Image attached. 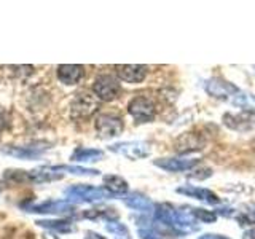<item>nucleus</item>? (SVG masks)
<instances>
[{
    "label": "nucleus",
    "instance_id": "obj_1",
    "mask_svg": "<svg viewBox=\"0 0 255 239\" xmlns=\"http://www.w3.org/2000/svg\"><path fill=\"white\" fill-rule=\"evenodd\" d=\"M99 109V99L90 91H80L74 96L70 102V115L72 118L83 120L90 118Z\"/></svg>",
    "mask_w": 255,
    "mask_h": 239
},
{
    "label": "nucleus",
    "instance_id": "obj_2",
    "mask_svg": "<svg viewBox=\"0 0 255 239\" xmlns=\"http://www.w3.org/2000/svg\"><path fill=\"white\" fill-rule=\"evenodd\" d=\"M128 114L135 123H150L156 117V106L148 96H135L128 104Z\"/></svg>",
    "mask_w": 255,
    "mask_h": 239
},
{
    "label": "nucleus",
    "instance_id": "obj_3",
    "mask_svg": "<svg viewBox=\"0 0 255 239\" xmlns=\"http://www.w3.org/2000/svg\"><path fill=\"white\" fill-rule=\"evenodd\" d=\"M93 94L99 101L112 102L115 101L120 94H122V85H120L118 78L109 74H102L94 80L93 83Z\"/></svg>",
    "mask_w": 255,
    "mask_h": 239
},
{
    "label": "nucleus",
    "instance_id": "obj_4",
    "mask_svg": "<svg viewBox=\"0 0 255 239\" xmlns=\"http://www.w3.org/2000/svg\"><path fill=\"white\" fill-rule=\"evenodd\" d=\"M96 132H98L102 139H112L118 137L125 129V121L122 117L115 114H101L94 121Z\"/></svg>",
    "mask_w": 255,
    "mask_h": 239
},
{
    "label": "nucleus",
    "instance_id": "obj_5",
    "mask_svg": "<svg viewBox=\"0 0 255 239\" xmlns=\"http://www.w3.org/2000/svg\"><path fill=\"white\" fill-rule=\"evenodd\" d=\"M66 195L69 199L74 201H83V203H96L101 199L112 198V195L106 188L93 187V185H72L70 188L66 190Z\"/></svg>",
    "mask_w": 255,
    "mask_h": 239
},
{
    "label": "nucleus",
    "instance_id": "obj_6",
    "mask_svg": "<svg viewBox=\"0 0 255 239\" xmlns=\"http://www.w3.org/2000/svg\"><path fill=\"white\" fill-rule=\"evenodd\" d=\"M223 124L233 131L246 132L255 129V110H243L239 114H225Z\"/></svg>",
    "mask_w": 255,
    "mask_h": 239
},
{
    "label": "nucleus",
    "instance_id": "obj_7",
    "mask_svg": "<svg viewBox=\"0 0 255 239\" xmlns=\"http://www.w3.org/2000/svg\"><path fill=\"white\" fill-rule=\"evenodd\" d=\"M110 151H115L129 159H142L147 158L150 155V147L148 143L142 142V140H132V142H120L114 143V145L109 147Z\"/></svg>",
    "mask_w": 255,
    "mask_h": 239
},
{
    "label": "nucleus",
    "instance_id": "obj_8",
    "mask_svg": "<svg viewBox=\"0 0 255 239\" xmlns=\"http://www.w3.org/2000/svg\"><path fill=\"white\" fill-rule=\"evenodd\" d=\"M153 164L156 167H161L163 171L167 172H185V171H191L199 164V159L196 158H159L155 159Z\"/></svg>",
    "mask_w": 255,
    "mask_h": 239
},
{
    "label": "nucleus",
    "instance_id": "obj_9",
    "mask_svg": "<svg viewBox=\"0 0 255 239\" xmlns=\"http://www.w3.org/2000/svg\"><path fill=\"white\" fill-rule=\"evenodd\" d=\"M117 75L118 80L131 85H137L142 83L145 80L148 74V67L147 66H139V64H125V66H117Z\"/></svg>",
    "mask_w": 255,
    "mask_h": 239
},
{
    "label": "nucleus",
    "instance_id": "obj_10",
    "mask_svg": "<svg viewBox=\"0 0 255 239\" xmlns=\"http://www.w3.org/2000/svg\"><path fill=\"white\" fill-rule=\"evenodd\" d=\"M204 90L206 93L212 96V98H217V99H222V101H227L230 96H236L239 94V90L230 82H225V80L222 78H211L207 80L206 85H204Z\"/></svg>",
    "mask_w": 255,
    "mask_h": 239
},
{
    "label": "nucleus",
    "instance_id": "obj_11",
    "mask_svg": "<svg viewBox=\"0 0 255 239\" xmlns=\"http://www.w3.org/2000/svg\"><path fill=\"white\" fill-rule=\"evenodd\" d=\"M177 193L180 195H185L188 198H195L198 201H203L206 204H220L222 199L214 193L212 190H207V188H201V187H195V185H182L177 188Z\"/></svg>",
    "mask_w": 255,
    "mask_h": 239
},
{
    "label": "nucleus",
    "instance_id": "obj_12",
    "mask_svg": "<svg viewBox=\"0 0 255 239\" xmlns=\"http://www.w3.org/2000/svg\"><path fill=\"white\" fill-rule=\"evenodd\" d=\"M56 75L64 85H77L85 77V67L77 64H61L56 70Z\"/></svg>",
    "mask_w": 255,
    "mask_h": 239
},
{
    "label": "nucleus",
    "instance_id": "obj_13",
    "mask_svg": "<svg viewBox=\"0 0 255 239\" xmlns=\"http://www.w3.org/2000/svg\"><path fill=\"white\" fill-rule=\"evenodd\" d=\"M59 171H66V166H43L27 172L29 174V180L35 182V183H43V182H51V180H58L62 177V174Z\"/></svg>",
    "mask_w": 255,
    "mask_h": 239
},
{
    "label": "nucleus",
    "instance_id": "obj_14",
    "mask_svg": "<svg viewBox=\"0 0 255 239\" xmlns=\"http://www.w3.org/2000/svg\"><path fill=\"white\" fill-rule=\"evenodd\" d=\"M29 212L40 214H70L74 212V206L69 201H46L43 204H35L27 207Z\"/></svg>",
    "mask_w": 255,
    "mask_h": 239
},
{
    "label": "nucleus",
    "instance_id": "obj_15",
    "mask_svg": "<svg viewBox=\"0 0 255 239\" xmlns=\"http://www.w3.org/2000/svg\"><path fill=\"white\" fill-rule=\"evenodd\" d=\"M104 188L114 196V195H126L129 185H128V182L123 177H120V175L109 174V175H104Z\"/></svg>",
    "mask_w": 255,
    "mask_h": 239
},
{
    "label": "nucleus",
    "instance_id": "obj_16",
    "mask_svg": "<svg viewBox=\"0 0 255 239\" xmlns=\"http://www.w3.org/2000/svg\"><path fill=\"white\" fill-rule=\"evenodd\" d=\"M123 201L128 207H131L134 211H139V212H150L153 211V203L145 195H140V193H129L123 198Z\"/></svg>",
    "mask_w": 255,
    "mask_h": 239
},
{
    "label": "nucleus",
    "instance_id": "obj_17",
    "mask_svg": "<svg viewBox=\"0 0 255 239\" xmlns=\"http://www.w3.org/2000/svg\"><path fill=\"white\" fill-rule=\"evenodd\" d=\"M5 155L16 156L19 159H35L43 153L40 147H5L2 148Z\"/></svg>",
    "mask_w": 255,
    "mask_h": 239
},
{
    "label": "nucleus",
    "instance_id": "obj_18",
    "mask_svg": "<svg viewBox=\"0 0 255 239\" xmlns=\"http://www.w3.org/2000/svg\"><path fill=\"white\" fill-rule=\"evenodd\" d=\"M104 158V151L96 150V148H77L72 153V159L77 163H93V161H101Z\"/></svg>",
    "mask_w": 255,
    "mask_h": 239
},
{
    "label": "nucleus",
    "instance_id": "obj_19",
    "mask_svg": "<svg viewBox=\"0 0 255 239\" xmlns=\"http://www.w3.org/2000/svg\"><path fill=\"white\" fill-rule=\"evenodd\" d=\"M37 225L43 227V228L54 230V231H62V233L72 231V225H70V222H67V220H38Z\"/></svg>",
    "mask_w": 255,
    "mask_h": 239
},
{
    "label": "nucleus",
    "instance_id": "obj_20",
    "mask_svg": "<svg viewBox=\"0 0 255 239\" xmlns=\"http://www.w3.org/2000/svg\"><path fill=\"white\" fill-rule=\"evenodd\" d=\"M106 228H107L109 233H112L117 239H131L129 230H128V227L123 225L122 222H112L110 220L106 225Z\"/></svg>",
    "mask_w": 255,
    "mask_h": 239
},
{
    "label": "nucleus",
    "instance_id": "obj_21",
    "mask_svg": "<svg viewBox=\"0 0 255 239\" xmlns=\"http://www.w3.org/2000/svg\"><path fill=\"white\" fill-rule=\"evenodd\" d=\"M191 215L203 223H214L217 220V214L212 211H206V209H190Z\"/></svg>",
    "mask_w": 255,
    "mask_h": 239
},
{
    "label": "nucleus",
    "instance_id": "obj_22",
    "mask_svg": "<svg viewBox=\"0 0 255 239\" xmlns=\"http://www.w3.org/2000/svg\"><path fill=\"white\" fill-rule=\"evenodd\" d=\"M66 171H70L75 175H98L99 171L90 169V167H82V166H66Z\"/></svg>",
    "mask_w": 255,
    "mask_h": 239
},
{
    "label": "nucleus",
    "instance_id": "obj_23",
    "mask_svg": "<svg viewBox=\"0 0 255 239\" xmlns=\"http://www.w3.org/2000/svg\"><path fill=\"white\" fill-rule=\"evenodd\" d=\"M8 124H10V117H8L6 110L0 109V134H2L6 129Z\"/></svg>",
    "mask_w": 255,
    "mask_h": 239
},
{
    "label": "nucleus",
    "instance_id": "obj_24",
    "mask_svg": "<svg viewBox=\"0 0 255 239\" xmlns=\"http://www.w3.org/2000/svg\"><path fill=\"white\" fill-rule=\"evenodd\" d=\"M139 236H140V239H163L159 235L151 233L148 230H139Z\"/></svg>",
    "mask_w": 255,
    "mask_h": 239
},
{
    "label": "nucleus",
    "instance_id": "obj_25",
    "mask_svg": "<svg viewBox=\"0 0 255 239\" xmlns=\"http://www.w3.org/2000/svg\"><path fill=\"white\" fill-rule=\"evenodd\" d=\"M198 239H231V238L223 236V235H217V233H206L203 236H199Z\"/></svg>",
    "mask_w": 255,
    "mask_h": 239
},
{
    "label": "nucleus",
    "instance_id": "obj_26",
    "mask_svg": "<svg viewBox=\"0 0 255 239\" xmlns=\"http://www.w3.org/2000/svg\"><path fill=\"white\" fill-rule=\"evenodd\" d=\"M243 239H255V227H251L249 230L244 231Z\"/></svg>",
    "mask_w": 255,
    "mask_h": 239
},
{
    "label": "nucleus",
    "instance_id": "obj_27",
    "mask_svg": "<svg viewBox=\"0 0 255 239\" xmlns=\"http://www.w3.org/2000/svg\"><path fill=\"white\" fill-rule=\"evenodd\" d=\"M86 239H106V238L98 235V233H93V231H88V233H86Z\"/></svg>",
    "mask_w": 255,
    "mask_h": 239
},
{
    "label": "nucleus",
    "instance_id": "obj_28",
    "mask_svg": "<svg viewBox=\"0 0 255 239\" xmlns=\"http://www.w3.org/2000/svg\"><path fill=\"white\" fill-rule=\"evenodd\" d=\"M249 209H251V211H249V212H251V214H252V215H254V217H255V203H254V204H251V206H249Z\"/></svg>",
    "mask_w": 255,
    "mask_h": 239
},
{
    "label": "nucleus",
    "instance_id": "obj_29",
    "mask_svg": "<svg viewBox=\"0 0 255 239\" xmlns=\"http://www.w3.org/2000/svg\"><path fill=\"white\" fill-rule=\"evenodd\" d=\"M254 69H255V66H254Z\"/></svg>",
    "mask_w": 255,
    "mask_h": 239
}]
</instances>
